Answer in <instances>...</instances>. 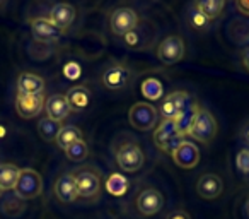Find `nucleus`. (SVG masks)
Listing matches in <instances>:
<instances>
[{
  "label": "nucleus",
  "mask_w": 249,
  "mask_h": 219,
  "mask_svg": "<svg viewBox=\"0 0 249 219\" xmlns=\"http://www.w3.org/2000/svg\"><path fill=\"white\" fill-rule=\"evenodd\" d=\"M50 21L60 29V31H67L72 26L73 19H75V9L70 4H55L50 11Z\"/></svg>",
  "instance_id": "a211bd4d"
},
{
  "label": "nucleus",
  "mask_w": 249,
  "mask_h": 219,
  "mask_svg": "<svg viewBox=\"0 0 249 219\" xmlns=\"http://www.w3.org/2000/svg\"><path fill=\"white\" fill-rule=\"evenodd\" d=\"M31 33L36 41L39 43H55L62 38L63 31H60L50 19L46 18H35L31 19Z\"/></svg>",
  "instance_id": "ddd939ff"
},
{
  "label": "nucleus",
  "mask_w": 249,
  "mask_h": 219,
  "mask_svg": "<svg viewBox=\"0 0 249 219\" xmlns=\"http://www.w3.org/2000/svg\"><path fill=\"white\" fill-rule=\"evenodd\" d=\"M2 192H4V190H2V188H0V197H2Z\"/></svg>",
  "instance_id": "c9c22d12"
},
{
  "label": "nucleus",
  "mask_w": 249,
  "mask_h": 219,
  "mask_svg": "<svg viewBox=\"0 0 249 219\" xmlns=\"http://www.w3.org/2000/svg\"><path fill=\"white\" fill-rule=\"evenodd\" d=\"M242 65H244V69L249 72V48L242 53Z\"/></svg>",
  "instance_id": "72a5a7b5"
},
{
  "label": "nucleus",
  "mask_w": 249,
  "mask_h": 219,
  "mask_svg": "<svg viewBox=\"0 0 249 219\" xmlns=\"http://www.w3.org/2000/svg\"><path fill=\"white\" fill-rule=\"evenodd\" d=\"M65 98L70 104V110H73V112H82L90 103V91L87 89L86 86H80L79 84V86L70 87V89L67 91Z\"/></svg>",
  "instance_id": "aec40b11"
},
{
  "label": "nucleus",
  "mask_w": 249,
  "mask_h": 219,
  "mask_svg": "<svg viewBox=\"0 0 249 219\" xmlns=\"http://www.w3.org/2000/svg\"><path fill=\"white\" fill-rule=\"evenodd\" d=\"M191 101H193V98L188 93H184V91H174V93L167 94L162 103H160V106H159L160 115L164 117V120H173V122H176L178 117L186 110V106Z\"/></svg>",
  "instance_id": "9d476101"
},
{
  "label": "nucleus",
  "mask_w": 249,
  "mask_h": 219,
  "mask_svg": "<svg viewBox=\"0 0 249 219\" xmlns=\"http://www.w3.org/2000/svg\"><path fill=\"white\" fill-rule=\"evenodd\" d=\"M235 168L242 175H249V147H242L235 156Z\"/></svg>",
  "instance_id": "cd10ccee"
},
{
  "label": "nucleus",
  "mask_w": 249,
  "mask_h": 219,
  "mask_svg": "<svg viewBox=\"0 0 249 219\" xmlns=\"http://www.w3.org/2000/svg\"><path fill=\"white\" fill-rule=\"evenodd\" d=\"M133 79V72L126 63L114 62L107 65L101 74V82L111 91H121L128 86Z\"/></svg>",
  "instance_id": "20e7f679"
},
{
  "label": "nucleus",
  "mask_w": 249,
  "mask_h": 219,
  "mask_svg": "<svg viewBox=\"0 0 249 219\" xmlns=\"http://www.w3.org/2000/svg\"><path fill=\"white\" fill-rule=\"evenodd\" d=\"M195 9L198 12H201L208 21H213V19H217L224 12L225 2L224 0H201V2L195 4Z\"/></svg>",
  "instance_id": "5701e85b"
},
{
  "label": "nucleus",
  "mask_w": 249,
  "mask_h": 219,
  "mask_svg": "<svg viewBox=\"0 0 249 219\" xmlns=\"http://www.w3.org/2000/svg\"><path fill=\"white\" fill-rule=\"evenodd\" d=\"M183 140H184V136H181V134L178 132L176 122H173V120H162V122L156 127L154 142H156V146L159 147L160 151L173 153Z\"/></svg>",
  "instance_id": "423d86ee"
},
{
  "label": "nucleus",
  "mask_w": 249,
  "mask_h": 219,
  "mask_svg": "<svg viewBox=\"0 0 249 219\" xmlns=\"http://www.w3.org/2000/svg\"><path fill=\"white\" fill-rule=\"evenodd\" d=\"M188 19H190V24H191V28H193V29H205L208 24H210V21H208V19L205 18L201 12H198L195 7H193V11H190Z\"/></svg>",
  "instance_id": "c85d7f7f"
},
{
  "label": "nucleus",
  "mask_w": 249,
  "mask_h": 219,
  "mask_svg": "<svg viewBox=\"0 0 249 219\" xmlns=\"http://www.w3.org/2000/svg\"><path fill=\"white\" fill-rule=\"evenodd\" d=\"M142 94L150 101H159L160 98L164 96V84L160 82L156 77H149L142 82V87H140Z\"/></svg>",
  "instance_id": "393cba45"
},
{
  "label": "nucleus",
  "mask_w": 249,
  "mask_h": 219,
  "mask_svg": "<svg viewBox=\"0 0 249 219\" xmlns=\"http://www.w3.org/2000/svg\"><path fill=\"white\" fill-rule=\"evenodd\" d=\"M77 195L82 199H96L103 188L101 171L94 166H82L73 173Z\"/></svg>",
  "instance_id": "f03ea898"
},
{
  "label": "nucleus",
  "mask_w": 249,
  "mask_h": 219,
  "mask_svg": "<svg viewBox=\"0 0 249 219\" xmlns=\"http://www.w3.org/2000/svg\"><path fill=\"white\" fill-rule=\"evenodd\" d=\"M217 120L215 117L212 115L208 110H203L200 108L195 115L193 122H191L190 129H188V134L186 136L193 137L196 142H201V144H208L213 140V137L217 136Z\"/></svg>",
  "instance_id": "7ed1b4c3"
},
{
  "label": "nucleus",
  "mask_w": 249,
  "mask_h": 219,
  "mask_svg": "<svg viewBox=\"0 0 249 219\" xmlns=\"http://www.w3.org/2000/svg\"><path fill=\"white\" fill-rule=\"evenodd\" d=\"M55 195L63 204H72L77 200V187L73 173H63L55 181Z\"/></svg>",
  "instance_id": "f3484780"
},
{
  "label": "nucleus",
  "mask_w": 249,
  "mask_h": 219,
  "mask_svg": "<svg viewBox=\"0 0 249 219\" xmlns=\"http://www.w3.org/2000/svg\"><path fill=\"white\" fill-rule=\"evenodd\" d=\"M235 9L241 14L249 16V0H239V2H235Z\"/></svg>",
  "instance_id": "7c9ffc66"
},
{
  "label": "nucleus",
  "mask_w": 249,
  "mask_h": 219,
  "mask_svg": "<svg viewBox=\"0 0 249 219\" xmlns=\"http://www.w3.org/2000/svg\"><path fill=\"white\" fill-rule=\"evenodd\" d=\"M65 154L70 161H73V163H80V161H84L87 156H89V147H87V144L84 142V139L77 140V142H73L70 147H67Z\"/></svg>",
  "instance_id": "bb28decb"
},
{
  "label": "nucleus",
  "mask_w": 249,
  "mask_h": 219,
  "mask_svg": "<svg viewBox=\"0 0 249 219\" xmlns=\"http://www.w3.org/2000/svg\"><path fill=\"white\" fill-rule=\"evenodd\" d=\"M241 137H242V140H244V142L249 146V122H248V123H244V127H242Z\"/></svg>",
  "instance_id": "473e14b6"
},
{
  "label": "nucleus",
  "mask_w": 249,
  "mask_h": 219,
  "mask_svg": "<svg viewBox=\"0 0 249 219\" xmlns=\"http://www.w3.org/2000/svg\"><path fill=\"white\" fill-rule=\"evenodd\" d=\"M45 112H46V117L55 122L62 123L67 117L70 115V104L67 101L65 94H52L48 96V100L45 101Z\"/></svg>",
  "instance_id": "dca6fc26"
},
{
  "label": "nucleus",
  "mask_w": 249,
  "mask_h": 219,
  "mask_svg": "<svg viewBox=\"0 0 249 219\" xmlns=\"http://www.w3.org/2000/svg\"><path fill=\"white\" fill-rule=\"evenodd\" d=\"M140 19L133 9L130 7H118L109 16V28L114 36H126L139 26Z\"/></svg>",
  "instance_id": "6e6552de"
},
{
  "label": "nucleus",
  "mask_w": 249,
  "mask_h": 219,
  "mask_svg": "<svg viewBox=\"0 0 249 219\" xmlns=\"http://www.w3.org/2000/svg\"><path fill=\"white\" fill-rule=\"evenodd\" d=\"M157 108L150 103H135L128 112V120L132 123V127H135L137 130H142V132H147V130H152L157 123Z\"/></svg>",
  "instance_id": "0eeeda50"
},
{
  "label": "nucleus",
  "mask_w": 249,
  "mask_h": 219,
  "mask_svg": "<svg viewBox=\"0 0 249 219\" xmlns=\"http://www.w3.org/2000/svg\"><path fill=\"white\" fill-rule=\"evenodd\" d=\"M173 156V161L183 170H191L198 164L200 161V149L196 147L195 142H190V140H183L176 149L171 153Z\"/></svg>",
  "instance_id": "4468645a"
},
{
  "label": "nucleus",
  "mask_w": 249,
  "mask_h": 219,
  "mask_svg": "<svg viewBox=\"0 0 249 219\" xmlns=\"http://www.w3.org/2000/svg\"><path fill=\"white\" fill-rule=\"evenodd\" d=\"M16 195L22 200H29V199H36L38 195H41L43 192V178L38 171L26 168L21 170L19 173V180L16 183L14 188Z\"/></svg>",
  "instance_id": "39448f33"
},
{
  "label": "nucleus",
  "mask_w": 249,
  "mask_h": 219,
  "mask_svg": "<svg viewBox=\"0 0 249 219\" xmlns=\"http://www.w3.org/2000/svg\"><path fill=\"white\" fill-rule=\"evenodd\" d=\"M77 140H82V132L73 125H62V129H60L55 142L60 149L65 151L67 147H70L73 142H77Z\"/></svg>",
  "instance_id": "b1692460"
},
{
  "label": "nucleus",
  "mask_w": 249,
  "mask_h": 219,
  "mask_svg": "<svg viewBox=\"0 0 249 219\" xmlns=\"http://www.w3.org/2000/svg\"><path fill=\"white\" fill-rule=\"evenodd\" d=\"M224 192V181L215 173H203L196 181V194L205 200H213Z\"/></svg>",
  "instance_id": "2eb2a0df"
},
{
  "label": "nucleus",
  "mask_w": 249,
  "mask_h": 219,
  "mask_svg": "<svg viewBox=\"0 0 249 219\" xmlns=\"http://www.w3.org/2000/svg\"><path fill=\"white\" fill-rule=\"evenodd\" d=\"M45 94L28 96V94L18 93V96H16V110H18L19 117H22V119H35V117H38L45 110Z\"/></svg>",
  "instance_id": "f8f14e48"
},
{
  "label": "nucleus",
  "mask_w": 249,
  "mask_h": 219,
  "mask_svg": "<svg viewBox=\"0 0 249 219\" xmlns=\"http://www.w3.org/2000/svg\"><path fill=\"white\" fill-rule=\"evenodd\" d=\"M164 207V195L157 188H143L137 195V209L142 216H156Z\"/></svg>",
  "instance_id": "9b49d317"
},
{
  "label": "nucleus",
  "mask_w": 249,
  "mask_h": 219,
  "mask_svg": "<svg viewBox=\"0 0 249 219\" xmlns=\"http://www.w3.org/2000/svg\"><path fill=\"white\" fill-rule=\"evenodd\" d=\"M244 216H246V219H249V195L246 197V202H244Z\"/></svg>",
  "instance_id": "f704fd0d"
},
{
  "label": "nucleus",
  "mask_w": 249,
  "mask_h": 219,
  "mask_svg": "<svg viewBox=\"0 0 249 219\" xmlns=\"http://www.w3.org/2000/svg\"><path fill=\"white\" fill-rule=\"evenodd\" d=\"M18 93L35 96V94H45V80L43 77L31 72H22L18 79Z\"/></svg>",
  "instance_id": "6ab92c4d"
},
{
  "label": "nucleus",
  "mask_w": 249,
  "mask_h": 219,
  "mask_svg": "<svg viewBox=\"0 0 249 219\" xmlns=\"http://www.w3.org/2000/svg\"><path fill=\"white\" fill-rule=\"evenodd\" d=\"M19 170L16 164L12 163H2L0 164V188L2 190H14L16 183L19 180Z\"/></svg>",
  "instance_id": "4be33fe9"
},
{
  "label": "nucleus",
  "mask_w": 249,
  "mask_h": 219,
  "mask_svg": "<svg viewBox=\"0 0 249 219\" xmlns=\"http://www.w3.org/2000/svg\"><path fill=\"white\" fill-rule=\"evenodd\" d=\"M166 219H191V216L186 211H173L166 216Z\"/></svg>",
  "instance_id": "2f4dec72"
},
{
  "label": "nucleus",
  "mask_w": 249,
  "mask_h": 219,
  "mask_svg": "<svg viewBox=\"0 0 249 219\" xmlns=\"http://www.w3.org/2000/svg\"><path fill=\"white\" fill-rule=\"evenodd\" d=\"M186 53V46L181 36H167L157 46V59L164 63V65H174V63L181 62Z\"/></svg>",
  "instance_id": "1a4fd4ad"
},
{
  "label": "nucleus",
  "mask_w": 249,
  "mask_h": 219,
  "mask_svg": "<svg viewBox=\"0 0 249 219\" xmlns=\"http://www.w3.org/2000/svg\"><path fill=\"white\" fill-rule=\"evenodd\" d=\"M104 188L109 195H114V197H123L130 188V181L128 178L121 173H111L109 177L104 181Z\"/></svg>",
  "instance_id": "412c9836"
},
{
  "label": "nucleus",
  "mask_w": 249,
  "mask_h": 219,
  "mask_svg": "<svg viewBox=\"0 0 249 219\" xmlns=\"http://www.w3.org/2000/svg\"><path fill=\"white\" fill-rule=\"evenodd\" d=\"M63 72H65V76L69 77V79L75 80V79H79V77H80V74H82V69H80L79 63L69 62V63L65 65V69H63Z\"/></svg>",
  "instance_id": "c756f323"
},
{
  "label": "nucleus",
  "mask_w": 249,
  "mask_h": 219,
  "mask_svg": "<svg viewBox=\"0 0 249 219\" xmlns=\"http://www.w3.org/2000/svg\"><path fill=\"white\" fill-rule=\"evenodd\" d=\"M60 129H62V123L55 122V120L48 119V117L41 119V120H39V123H38L39 136H41L46 142H52V140H55L56 136H58V132H60Z\"/></svg>",
  "instance_id": "a878e982"
},
{
  "label": "nucleus",
  "mask_w": 249,
  "mask_h": 219,
  "mask_svg": "<svg viewBox=\"0 0 249 219\" xmlns=\"http://www.w3.org/2000/svg\"><path fill=\"white\" fill-rule=\"evenodd\" d=\"M114 158H116L118 166L126 173H135L142 170L145 163V154L135 140H124L123 144H120L114 151Z\"/></svg>",
  "instance_id": "f257e3e1"
}]
</instances>
